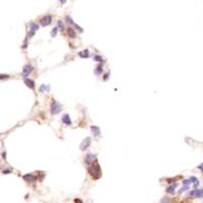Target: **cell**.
<instances>
[{"mask_svg":"<svg viewBox=\"0 0 203 203\" xmlns=\"http://www.w3.org/2000/svg\"><path fill=\"white\" fill-rule=\"evenodd\" d=\"M88 173L93 179H99L101 177V175H102L101 168H100V166H99L97 161H94V162L92 165V167L88 169Z\"/></svg>","mask_w":203,"mask_h":203,"instance_id":"1","label":"cell"},{"mask_svg":"<svg viewBox=\"0 0 203 203\" xmlns=\"http://www.w3.org/2000/svg\"><path fill=\"white\" fill-rule=\"evenodd\" d=\"M61 111V106L59 105V104H57L55 101H53V104H52V110H51V112H52V114H58L59 112Z\"/></svg>","mask_w":203,"mask_h":203,"instance_id":"2","label":"cell"},{"mask_svg":"<svg viewBox=\"0 0 203 203\" xmlns=\"http://www.w3.org/2000/svg\"><path fill=\"white\" fill-rule=\"evenodd\" d=\"M51 20H52V16L51 15H47L45 17H43L41 19V23L43 27H47V25H49L51 23Z\"/></svg>","mask_w":203,"mask_h":203,"instance_id":"3","label":"cell"},{"mask_svg":"<svg viewBox=\"0 0 203 203\" xmlns=\"http://www.w3.org/2000/svg\"><path fill=\"white\" fill-rule=\"evenodd\" d=\"M90 141H92V139H90L89 137L85 138V139L82 141V143H81V145H80V149H81V150H84V149L87 148L88 146L90 145Z\"/></svg>","mask_w":203,"mask_h":203,"instance_id":"4","label":"cell"},{"mask_svg":"<svg viewBox=\"0 0 203 203\" xmlns=\"http://www.w3.org/2000/svg\"><path fill=\"white\" fill-rule=\"evenodd\" d=\"M190 195L195 197H203V190H194L190 192Z\"/></svg>","mask_w":203,"mask_h":203,"instance_id":"5","label":"cell"},{"mask_svg":"<svg viewBox=\"0 0 203 203\" xmlns=\"http://www.w3.org/2000/svg\"><path fill=\"white\" fill-rule=\"evenodd\" d=\"M84 162H85L86 165H92L93 162V153H88V154L85 157Z\"/></svg>","mask_w":203,"mask_h":203,"instance_id":"6","label":"cell"},{"mask_svg":"<svg viewBox=\"0 0 203 203\" xmlns=\"http://www.w3.org/2000/svg\"><path fill=\"white\" fill-rule=\"evenodd\" d=\"M32 69H33V67H32L31 65H25V66L23 67V74L24 76H28L29 73H31Z\"/></svg>","mask_w":203,"mask_h":203,"instance_id":"7","label":"cell"},{"mask_svg":"<svg viewBox=\"0 0 203 203\" xmlns=\"http://www.w3.org/2000/svg\"><path fill=\"white\" fill-rule=\"evenodd\" d=\"M24 83L29 86V88H35V81L29 79V78H24Z\"/></svg>","mask_w":203,"mask_h":203,"instance_id":"8","label":"cell"},{"mask_svg":"<svg viewBox=\"0 0 203 203\" xmlns=\"http://www.w3.org/2000/svg\"><path fill=\"white\" fill-rule=\"evenodd\" d=\"M62 121H63V123H65L66 125H71V120H70V118H69V116L67 114L63 116Z\"/></svg>","mask_w":203,"mask_h":203,"instance_id":"9","label":"cell"},{"mask_svg":"<svg viewBox=\"0 0 203 203\" xmlns=\"http://www.w3.org/2000/svg\"><path fill=\"white\" fill-rule=\"evenodd\" d=\"M176 187H177V185H172V186H170L169 188L167 189V192L168 193H170V194H175V190H176Z\"/></svg>","mask_w":203,"mask_h":203,"instance_id":"10","label":"cell"},{"mask_svg":"<svg viewBox=\"0 0 203 203\" xmlns=\"http://www.w3.org/2000/svg\"><path fill=\"white\" fill-rule=\"evenodd\" d=\"M23 179H24L25 181H35V180H36V178H35V177H34L32 174L23 176Z\"/></svg>","mask_w":203,"mask_h":203,"instance_id":"11","label":"cell"},{"mask_svg":"<svg viewBox=\"0 0 203 203\" xmlns=\"http://www.w3.org/2000/svg\"><path fill=\"white\" fill-rule=\"evenodd\" d=\"M92 131L93 132V134L96 136L100 135V129H99L97 126H92Z\"/></svg>","mask_w":203,"mask_h":203,"instance_id":"12","label":"cell"},{"mask_svg":"<svg viewBox=\"0 0 203 203\" xmlns=\"http://www.w3.org/2000/svg\"><path fill=\"white\" fill-rule=\"evenodd\" d=\"M68 35H69V37H71V38H75L76 37L75 32L73 31V29H71V28L68 29Z\"/></svg>","mask_w":203,"mask_h":203,"instance_id":"13","label":"cell"},{"mask_svg":"<svg viewBox=\"0 0 203 203\" xmlns=\"http://www.w3.org/2000/svg\"><path fill=\"white\" fill-rule=\"evenodd\" d=\"M79 56L80 57H85V58H87L88 57V51L87 50H85V51H82V52H80L79 53Z\"/></svg>","mask_w":203,"mask_h":203,"instance_id":"14","label":"cell"},{"mask_svg":"<svg viewBox=\"0 0 203 203\" xmlns=\"http://www.w3.org/2000/svg\"><path fill=\"white\" fill-rule=\"evenodd\" d=\"M38 29H39V25L36 24V23H33L32 24V35H34V33L38 31Z\"/></svg>","mask_w":203,"mask_h":203,"instance_id":"15","label":"cell"},{"mask_svg":"<svg viewBox=\"0 0 203 203\" xmlns=\"http://www.w3.org/2000/svg\"><path fill=\"white\" fill-rule=\"evenodd\" d=\"M190 180H191V183H192V182L194 183V186H195V187L198 185V183H199V181H198V180L195 178V177H191V178H190Z\"/></svg>","mask_w":203,"mask_h":203,"instance_id":"16","label":"cell"},{"mask_svg":"<svg viewBox=\"0 0 203 203\" xmlns=\"http://www.w3.org/2000/svg\"><path fill=\"white\" fill-rule=\"evenodd\" d=\"M93 60L94 61H97V62H103L104 61V59L101 57V56H99V55H96L93 57Z\"/></svg>","mask_w":203,"mask_h":203,"instance_id":"17","label":"cell"},{"mask_svg":"<svg viewBox=\"0 0 203 203\" xmlns=\"http://www.w3.org/2000/svg\"><path fill=\"white\" fill-rule=\"evenodd\" d=\"M40 90H41V92H44V90H45V92H48V90H49V86L42 85V86H41V88H40Z\"/></svg>","mask_w":203,"mask_h":203,"instance_id":"18","label":"cell"},{"mask_svg":"<svg viewBox=\"0 0 203 203\" xmlns=\"http://www.w3.org/2000/svg\"><path fill=\"white\" fill-rule=\"evenodd\" d=\"M57 31H58V28H55L53 31H52V33H51L52 37H55V36H56V34H57Z\"/></svg>","mask_w":203,"mask_h":203,"instance_id":"19","label":"cell"},{"mask_svg":"<svg viewBox=\"0 0 203 203\" xmlns=\"http://www.w3.org/2000/svg\"><path fill=\"white\" fill-rule=\"evenodd\" d=\"M97 69H98V70L96 71V73H97V74H99V73H100V72H102V71H103V68H102V67H98Z\"/></svg>","mask_w":203,"mask_h":203,"instance_id":"20","label":"cell"},{"mask_svg":"<svg viewBox=\"0 0 203 203\" xmlns=\"http://www.w3.org/2000/svg\"><path fill=\"white\" fill-rule=\"evenodd\" d=\"M58 25H59V27H61V29H63V23H62L60 20L58 21Z\"/></svg>","mask_w":203,"mask_h":203,"instance_id":"21","label":"cell"},{"mask_svg":"<svg viewBox=\"0 0 203 203\" xmlns=\"http://www.w3.org/2000/svg\"><path fill=\"white\" fill-rule=\"evenodd\" d=\"M67 21H68L69 23H73V21H72V19L70 18V17H68V18H67Z\"/></svg>","mask_w":203,"mask_h":203,"instance_id":"22","label":"cell"},{"mask_svg":"<svg viewBox=\"0 0 203 203\" xmlns=\"http://www.w3.org/2000/svg\"><path fill=\"white\" fill-rule=\"evenodd\" d=\"M3 78H8V75H1V79H3Z\"/></svg>","mask_w":203,"mask_h":203,"instance_id":"23","label":"cell"},{"mask_svg":"<svg viewBox=\"0 0 203 203\" xmlns=\"http://www.w3.org/2000/svg\"><path fill=\"white\" fill-rule=\"evenodd\" d=\"M59 1L61 2L62 4H65V3H66V0H59Z\"/></svg>","mask_w":203,"mask_h":203,"instance_id":"24","label":"cell"},{"mask_svg":"<svg viewBox=\"0 0 203 203\" xmlns=\"http://www.w3.org/2000/svg\"><path fill=\"white\" fill-rule=\"evenodd\" d=\"M2 157H3V158H4V159H5V157H6V154H5V152H3V153H2Z\"/></svg>","mask_w":203,"mask_h":203,"instance_id":"25","label":"cell"},{"mask_svg":"<svg viewBox=\"0 0 203 203\" xmlns=\"http://www.w3.org/2000/svg\"><path fill=\"white\" fill-rule=\"evenodd\" d=\"M8 173H10V171H3V174H8Z\"/></svg>","mask_w":203,"mask_h":203,"instance_id":"26","label":"cell"},{"mask_svg":"<svg viewBox=\"0 0 203 203\" xmlns=\"http://www.w3.org/2000/svg\"><path fill=\"white\" fill-rule=\"evenodd\" d=\"M198 168H199V169H201V170L203 171V163H202V165H200V166H199V167H198Z\"/></svg>","mask_w":203,"mask_h":203,"instance_id":"27","label":"cell"}]
</instances>
